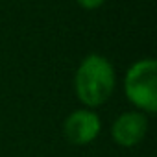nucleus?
<instances>
[{"label": "nucleus", "mask_w": 157, "mask_h": 157, "mask_svg": "<svg viewBox=\"0 0 157 157\" xmlns=\"http://www.w3.org/2000/svg\"><path fill=\"white\" fill-rule=\"evenodd\" d=\"M117 87V74L111 61L98 54H89L76 70L74 91L85 107L93 109L105 104Z\"/></svg>", "instance_id": "f257e3e1"}, {"label": "nucleus", "mask_w": 157, "mask_h": 157, "mask_svg": "<svg viewBox=\"0 0 157 157\" xmlns=\"http://www.w3.org/2000/svg\"><path fill=\"white\" fill-rule=\"evenodd\" d=\"M124 93L140 111L153 115L157 111V61L151 57L135 61L124 78Z\"/></svg>", "instance_id": "f03ea898"}, {"label": "nucleus", "mask_w": 157, "mask_h": 157, "mask_svg": "<svg viewBox=\"0 0 157 157\" xmlns=\"http://www.w3.org/2000/svg\"><path fill=\"white\" fill-rule=\"evenodd\" d=\"M102 129L100 117L91 109H76L63 122V135L70 144H91Z\"/></svg>", "instance_id": "7ed1b4c3"}, {"label": "nucleus", "mask_w": 157, "mask_h": 157, "mask_svg": "<svg viewBox=\"0 0 157 157\" xmlns=\"http://www.w3.org/2000/svg\"><path fill=\"white\" fill-rule=\"evenodd\" d=\"M76 2L80 4L83 10H89V11H91V10H98V8L105 2V0H76Z\"/></svg>", "instance_id": "39448f33"}, {"label": "nucleus", "mask_w": 157, "mask_h": 157, "mask_svg": "<svg viewBox=\"0 0 157 157\" xmlns=\"http://www.w3.org/2000/svg\"><path fill=\"white\" fill-rule=\"evenodd\" d=\"M148 133V117L140 111L122 113L111 128V137L118 146L131 148L137 146Z\"/></svg>", "instance_id": "20e7f679"}]
</instances>
